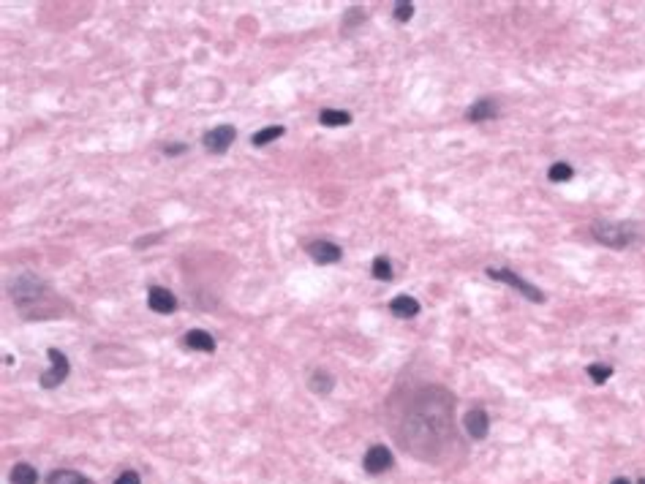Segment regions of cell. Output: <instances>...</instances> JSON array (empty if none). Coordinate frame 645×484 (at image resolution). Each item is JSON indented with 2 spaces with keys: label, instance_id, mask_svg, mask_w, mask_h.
Segmentation results:
<instances>
[{
  "label": "cell",
  "instance_id": "5bb4252c",
  "mask_svg": "<svg viewBox=\"0 0 645 484\" xmlns=\"http://www.w3.org/2000/svg\"><path fill=\"white\" fill-rule=\"evenodd\" d=\"M44 484H93L85 473H79V470H68V468H61V470H52L49 476H46Z\"/></svg>",
  "mask_w": 645,
  "mask_h": 484
},
{
  "label": "cell",
  "instance_id": "7a4b0ae2",
  "mask_svg": "<svg viewBox=\"0 0 645 484\" xmlns=\"http://www.w3.org/2000/svg\"><path fill=\"white\" fill-rule=\"evenodd\" d=\"M591 237L607 248H629L640 240V228L634 223H613V221H597L591 226Z\"/></svg>",
  "mask_w": 645,
  "mask_h": 484
},
{
  "label": "cell",
  "instance_id": "44dd1931",
  "mask_svg": "<svg viewBox=\"0 0 645 484\" xmlns=\"http://www.w3.org/2000/svg\"><path fill=\"white\" fill-rule=\"evenodd\" d=\"M411 16H414V3H409V0L395 3V22H409Z\"/></svg>",
  "mask_w": 645,
  "mask_h": 484
},
{
  "label": "cell",
  "instance_id": "ba28073f",
  "mask_svg": "<svg viewBox=\"0 0 645 484\" xmlns=\"http://www.w3.org/2000/svg\"><path fill=\"white\" fill-rule=\"evenodd\" d=\"M308 256L313 258L316 264H338L340 256H343V251H340V245H335V242L330 240H316L308 245Z\"/></svg>",
  "mask_w": 645,
  "mask_h": 484
},
{
  "label": "cell",
  "instance_id": "d4e9b609",
  "mask_svg": "<svg viewBox=\"0 0 645 484\" xmlns=\"http://www.w3.org/2000/svg\"><path fill=\"white\" fill-rule=\"evenodd\" d=\"M637 484H645V476H643V479H640V482H637Z\"/></svg>",
  "mask_w": 645,
  "mask_h": 484
},
{
  "label": "cell",
  "instance_id": "52a82bcc",
  "mask_svg": "<svg viewBox=\"0 0 645 484\" xmlns=\"http://www.w3.org/2000/svg\"><path fill=\"white\" fill-rule=\"evenodd\" d=\"M463 427L468 433L471 441H485L488 433H491V416L485 409H471L466 416H463Z\"/></svg>",
  "mask_w": 645,
  "mask_h": 484
},
{
  "label": "cell",
  "instance_id": "ac0fdd59",
  "mask_svg": "<svg viewBox=\"0 0 645 484\" xmlns=\"http://www.w3.org/2000/svg\"><path fill=\"white\" fill-rule=\"evenodd\" d=\"M547 177L553 182H569L575 180V169L569 167V164H564V161H558V164H553V167L547 169Z\"/></svg>",
  "mask_w": 645,
  "mask_h": 484
},
{
  "label": "cell",
  "instance_id": "d6986e66",
  "mask_svg": "<svg viewBox=\"0 0 645 484\" xmlns=\"http://www.w3.org/2000/svg\"><path fill=\"white\" fill-rule=\"evenodd\" d=\"M370 273H373V278H376V280H392V264H389V258H387V256H376V258H373V267H370Z\"/></svg>",
  "mask_w": 645,
  "mask_h": 484
},
{
  "label": "cell",
  "instance_id": "8992f818",
  "mask_svg": "<svg viewBox=\"0 0 645 484\" xmlns=\"http://www.w3.org/2000/svg\"><path fill=\"white\" fill-rule=\"evenodd\" d=\"M231 142H234V128L231 125H215L201 139L204 150L210 152V155H224L231 147Z\"/></svg>",
  "mask_w": 645,
  "mask_h": 484
},
{
  "label": "cell",
  "instance_id": "9c48e42d",
  "mask_svg": "<svg viewBox=\"0 0 645 484\" xmlns=\"http://www.w3.org/2000/svg\"><path fill=\"white\" fill-rule=\"evenodd\" d=\"M147 305H150V310H153V313L167 316V313H174V310H177V297L172 294L169 288L150 286V291H147Z\"/></svg>",
  "mask_w": 645,
  "mask_h": 484
},
{
  "label": "cell",
  "instance_id": "7402d4cb",
  "mask_svg": "<svg viewBox=\"0 0 645 484\" xmlns=\"http://www.w3.org/2000/svg\"><path fill=\"white\" fill-rule=\"evenodd\" d=\"M115 484H142V479H139L137 470H123V473L115 479Z\"/></svg>",
  "mask_w": 645,
  "mask_h": 484
},
{
  "label": "cell",
  "instance_id": "277c9868",
  "mask_svg": "<svg viewBox=\"0 0 645 484\" xmlns=\"http://www.w3.org/2000/svg\"><path fill=\"white\" fill-rule=\"evenodd\" d=\"M46 357H49V370L41 373L38 384H41V389H58L63 381L68 379L71 364H68V357L63 351H58V348H49Z\"/></svg>",
  "mask_w": 645,
  "mask_h": 484
},
{
  "label": "cell",
  "instance_id": "ffe728a7",
  "mask_svg": "<svg viewBox=\"0 0 645 484\" xmlns=\"http://www.w3.org/2000/svg\"><path fill=\"white\" fill-rule=\"evenodd\" d=\"M585 373L591 376V381H594V384H604V381L613 376V367H610V364L594 362V364H588V367H585Z\"/></svg>",
  "mask_w": 645,
  "mask_h": 484
},
{
  "label": "cell",
  "instance_id": "9a60e30c",
  "mask_svg": "<svg viewBox=\"0 0 645 484\" xmlns=\"http://www.w3.org/2000/svg\"><path fill=\"white\" fill-rule=\"evenodd\" d=\"M11 484H38V470L33 468L31 463H16L11 473H9Z\"/></svg>",
  "mask_w": 645,
  "mask_h": 484
},
{
  "label": "cell",
  "instance_id": "2e32d148",
  "mask_svg": "<svg viewBox=\"0 0 645 484\" xmlns=\"http://www.w3.org/2000/svg\"><path fill=\"white\" fill-rule=\"evenodd\" d=\"M319 122L327 125V128H338V125H349L352 115L346 109H322L319 112Z\"/></svg>",
  "mask_w": 645,
  "mask_h": 484
},
{
  "label": "cell",
  "instance_id": "603a6c76",
  "mask_svg": "<svg viewBox=\"0 0 645 484\" xmlns=\"http://www.w3.org/2000/svg\"><path fill=\"white\" fill-rule=\"evenodd\" d=\"M188 150V144H183V142H172V144H164V152L167 155H183V152Z\"/></svg>",
  "mask_w": 645,
  "mask_h": 484
},
{
  "label": "cell",
  "instance_id": "5b68a950",
  "mask_svg": "<svg viewBox=\"0 0 645 484\" xmlns=\"http://www.w3.org/2000/svg\"><path fill=\"white\" fill-rule=\"evenodd\" d=\"M392 463H395V457H392V452L387 449L384 443H373L365 452V457H362V468L368 470L370 476H379V473L389 470Z\"/></svg>",
  "mask_w": 645,
  "mask_h": 484
},
{
  "label": "cell",
  "instance_id": "8fae6325",
  "mask_svg": "<svg viewBox=\"0 0 645 484\" xmlns=\"http://www.w3.org/2000/svg\"><path fill=\"white\" fill-rule=\"evenodd\" d=\"M495 112H498V104H495L493 98H479L476 104H471L466 109V120L468 122L491 120V117H495Z\"/></svg>",
  "mask_w": 645,
  "mask_h": 484
},
{
  "label": "cell",
  "instance_id": "e0dca14e",
  "mask_svg": "<svg viewBox=\"0 0 645 484\" xmlns=\"http://www.w3.org/2000/svg\"><path fill=\"white\" fill-rule=\"evenodd\" d=\"M283 134H286V128H283V125H270V128H261V131H256V134L251 137V144H253V147H264V144L276 142V139L283 137Z\"/></svg>",
  "mask_w": 645,
  "mask_h": 484
},
{
  "label": "cell",
  "instance_id": "3957f363",
  "mask_svg": "<svg viewBox=\"0 0 645 484\" xmlns=\"http://www.w3.org/2000/svg\"><path fill=\"white\" fill-rule=\"evenodd\" d=\"M485 273H488V278H493V280H501V283L512 286L515 291H520V294L525 297V300H528V302H545V294H542V291H539L534 283L523 280L520 275L512 273V270H507V267H488Z\"/></svg>",
  "mask_w": 645,
  "mask_h": 484
},
{
  "label": "cell",
  "instance_id": "30bf717a",
  "mask_svg": "<svg viewBox=\"0 0 645 484\" xmlns=\"http://www.w3.org/2000/svg\"><path fill=\"white\" fill-rule=\"evenodd\" d=\"M183 346L191 348V351H201V354H213L215 337L210 332H204V330H191L183 337Z\"/></svg>",
  "mask_w": 645,
  "mask_h": 484
},
{
  "label": "cell",
  "instance_id": "4fadbf2b",
  "mask_svg": "<svg viewBox=\"0 0 645 484\" xmlns=\"http://www.w3.org/2000/svg\"><path fill=\"white\" fill-rule=\"evenodd\" d=\"M308 386H310V392L319 394V397H327V394L335 389V379L327 373V370H316V373H310V381H308Z\"/></svg>",
  "mask_w": 645,
  "mask_h": 484
},
{
  "label": "cell",
  "instance_id": "7c38bea8",
  "mask_svg": "<svg viewBox=\"0 0 645 484\" xmlns=\"http://www.w3.org/2000/svg\"><path fill=\"white\" fill-rule=\"evenodd\" d=\"M389 310H392V316H398V318H414L422 307H419V302H416L414 297L398 294V297L389 300Z\"/></svg>",
  "mask_w": 645,
  "mask_h": 484
},
{
  "label": "cell",
  "instance_id": "6da1fadb",
  "mask_svg": "<svg viewBox=\"0 0 645 484\" xmlns=\"http://www.w3.org/2000/svg\"><path fill=\"white\" fill-rule=\"evenodd\" d=\"M428 394H422L406 416L409 438L403 441L416 457L425 460L436 452L439 443H444L446 436L452 438V394H446L444 389H439V397Z\"/></svg>",
  "mask_w": 645,
  "mask_h": 484
},
{
  "label": "cell",
  "instance_id": "cb8c5ba5",
  "mask_svg": "<svg viewBox=\"0 0 645 484\" xmlns=\"http://www.w3.org/2000/svg\"><path fill=\"white\" fill-rule=\"evenodd\" d=\"M610 484H631V482L626 479V476H615V479H613Z\"/></svg>",
  "mask_w": 645,
  "mask_h": 484
}]
</instances>
